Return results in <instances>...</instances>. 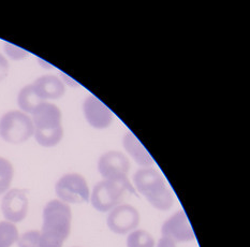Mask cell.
I'll return each instance as SVG.
<instances>
[{
  "label": "cell",
  "mask_w": 250,
  "mask_h": 247,
  "mask_svg": "<svg viewBox=\"0 0 250 247\" xmlns=\"http://www.w3.org/2000/svg\"><path fill=\"white\" fill-rule=\"evenodd\" d=\"M10 64L2 54H0V82H2L9 74Z\"/></svg>",
  "instance_id": "20"
},
{
  "label": "cell",
  "mask_w": 250,
  "mask_h": 247,
  "mask_svg": "<svg viewBox=\"0 0 250 247\" xmlns=\"http://www.w3.org/2000/svg\"><path fill=\"white\" fill-rule=\"evenodd\" d=\"M123 147L126 151L127 155L132 158V160L138 164L140 168H154L155 161L145 146L141 143L140 140L130 131L124 135Z\"/></svg>",
  "instance_id": "13"
},
{
  "label": "cell",
  "mask_w": 250,
  "mask_h": 247,
  "mask_svg": "<svg viewBox=\"0 0 250 247\" xmlns=\"http://www.w3.org/2000/svg\"><path fill=\"white\" fill-rule=\"evenodd\" d=\"M55 193L58 200L67 204H82L90 198V190L87 180L79 173H67L57 180Z\"/></svg>",
  "instance_id": "6"
},
{
  "label": "cell",
  "mask_w": 250,
  "mask_h": 247,
  "mask_svg": "<svg viewBox=\"0 0 250 247\" xmlns=\"http://www.w3.org/2000/svg\"><path fill=\"white\" fill-rule=\"evenodd\" d=\"M127 191L135 194L133 186H127L119 182L102 180L92 188L89 201L96 211L108 213L114 207L121 204Z\"/></svg>",
  "instance_id": "5"
},
{
  "label": "cell",
  "mask_w": 250,
  "mask_h": 247,
  "mask_svg": "<svg viewBox=\"0 0 250 247\" xmlns=\"http://www.w3.org/2000/svg\"><path fill=\"white\" fill-rule=\"evenodd\" d=\"M14 178L13 164L7 158L0 157V195L10 189Z\"/></svg>",
  "instance_id": "17"
},
{
  "label": "cell",
  "mask_w": 250,
  "mask_h": 247,
  "mask_svg": "<svg viewBox=\"0 0 250 247\" xmlns=\"http://www.w3.org/2000/svg\"><path fill=\"white\" fill-rule=\"evenodd\" d=\"M141 223L140 212L130 204H119L108 212L106 225L113 233L125 235L138 229Z\"/></svg>",
  "instance_id": "8"
},
{
  "label": "cell",
  "mask_w": 250,
  "mask_h": 247,
  "mask_svg": "<svg viewBox=\"0 0 250 247\" xmlns=\"http://www.w3.org/2000/svg\"><path fill=\"white\" fill-rule=\"evenodd\" d=\"M153 235L143 229H135L127 237V247H155Z\"/></svg>",
  "instance_id": "15"
},
{
  "label": "cell",
  "mask_w": 250,
  "mask_h": 247,
  "mask_svg": "<svg viewBox=\"0 0 250 247\" xmlns=\"http://www.w3.org/2000/svg\"><path fill=\"white\" fill-rule=\"evenodd\" d=\"M19 230L15 224L0 222V247H12L19 240Z\"/></svg>",
  "instance_id": "16"
},
{
  "label": "cell",
  "mask_w": 250,
  "mask_h": 247,
  "mask_svg": "<svg viewBox=\"0 0 250 247\" xmlns=\"http://www.w3.org/2000/svg\"><path fill=\"white\" fill-rule=\"evenodd\" d=\"M3 49H4L5 55H7L9 58H11L12 60H16V62H18V60H23L29 56V52H27L26 49L21 48L20 46H16L12 45V43H9V42L4 43Z\"/></svg>",
  "instance_id": "19"
},
{
  "label": "cell",
  "mask_w": 250,
  "mask_h": 247,
  "mask_svg": "<svg viewBox=\"0 0 250 247\" xmlns=\"http://www.w3.org/2000/svg\"><path fill=\"white\" fill-rule=\"evenodd\" d=\"M83 114L87 124L97 130L110 127L114 118L113 112L108 107L94 95L85 98L83 102Z\"/></svg>",
  "instance_id": "10"
},
{
  "label": "cell",
  "mask_w": 250,
  "mask_h": 247,
  "mask_svg": "<svg viewBox=\"0 0 250 247\" xmlns=\"http://www.w3.org/2000/svg\"><path fill=\"white\" fill-rule=\"evenodd\" d=\"M43 224L40 231L41 247H62L71 232L72 211L67 203L55 199L43 208Z\"/></svg>",
  "instance_id": "1"
},
{
  "label": "cell",
  "mask_w": 250,
  "mask_h": 247,
  "mask_svg": "<svg viewBox=\"0 0 250 247\" xmlns=\"http://www.w3.org/2000/svg\"><path fill=\"white\" fill-rule=\"evenodd\" d=\"M130 160L127 155L118 151H108L98 160V171L103 180L133 186L128 178Z\"/></svg>",
  "instance_id": "7"
},
{
  "label": "cell",
  "mask_w": 250,
  "mask_h": 247,
  "mask_svg": "<svg viewBox=\"0 0 250 247\" xmlns=\"http://www.w3.org/2000/svg\"><path fill=\"white\" fill-rule=\"evenodd\" d=\"M161 234L162 237L171 238L176 243L191 242L195 239L193 229L183 210L174 213L167 219L161 227Z\"/></svg>",
  "instance_id": "11"
},
{
  "label": "cell",
  "mask_w": 250,
  "mask_h": 247,
  "mask_svg": "<svg viewBox=\"0 0 250 247\" xmlns=\"http://www.w3.org/2000/svg\"><path fill=\"white\" fill-rule=\"evenodd\" d=\"M29 200L23 189H9L1 201V212L7 222L12 224L21 223L28 214Z\"/></svg>",
  "instance_id": "9"
},
{
  "label": "cell",
  "mask_w": 250,
  "mask_h": 247,
  "mask_svg": "<svg viewBox=\"0 0 250 247\" xmlns=\"http://www.w3.org/2000/svg\"><path fill=\"white\" fill-rule=\"evenodd\" d=\"M30 115L20 110L4 113L0 118V138L11 144H21L34 136Z\"/></svg>",
  "instance_id": "4"
},
{
  "label": "cell",
  "mask_w": 250,
  "mask_h": 247,
  "mask_svg": "<svg viewBox=\"0 0 250 247\" xmlns=\"http://www.w3.org/2000/svg\"><path fill=\"white\" fill-rule=\"evenodd\" d=\"M155 247H177V243L171 238L161 237Z\"/></svg>",
  "instance_id": "21"
},
{
  "label": "cell",
  "mask_w": 250,
  "mask_h": 247,
  "mask_svg": "<svg viewBox=\"0 0 250 247\" xmlns=\"http://www.w3.org/2000/svg\"><path fill=\"white\" fill-rule=\"evenodd\" d=\"M31 86L36 95L43 102L57 100V99L62 98L63 95L66 94V84L57 75L45 74L39 76L32 82Z\"/></svg>",
  "instance_id": "12"
},
{
  "label": "cell",
  "mask_w": 250,
  "mask_h": 247,
  "mask_svg": "<svg viewBox=\"0 0 250 247\" xmlns=\"http://www.w3.org/2000/svg\"><path fill=\"white\" fill-rule=\"evenodd\" d=\"M34 136L42 147H54L63 138L62 114L56 104L42 102L31 114Z\"/></svg>",
  "instance_id": "3"
},
{
  "label": "cell",
  "mask_w": 250,
  "mask_h": 247,
  "mask_svg": "<svg viewBox=\"0 0 250 247\" xmlns=\"http://www.w3.org/2000/svg\"><path fill=\"white\" fill-rule=\"evenodd\" d=\"M133 187L156 210L166 212L174 204L172 191L155 168H140L133 175Z\"/></svg>",
  "instance_id": "2"
},
{
  "label": "cell",
  "mask_w": 250,
  "mask_h": 247,
  "mask_svg": "<svg viewBox=\"0 0 250 247\" xmlns=\"http://www.w3.org/2000/svg\"><path fill=\"white\" fill-rule=\"evenodd\" d=\"M19 247H41L40 246V231L38 230H30L24 232L19 237L18 240Z\"/></svg>",
  "instance_id": "18"
},
{
  "label": "cell",
  "mask_w": 250,
  "mask_h": 247,
  "mask_svg": "<svg viewBox=\"0 0 250 247\" xmlns=\"http://www.w3.org/2000/svg\"><path fill=\"white\" fill-rule=\"evenodd\" d=\"M43 101L36 95L31 84L24 86L19 91L18 95V104L20 111L24 112L28 115H31L38 106H40Z\"/></svg>",
  "instance_id": "14"
}]
</instances>
